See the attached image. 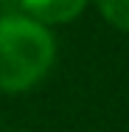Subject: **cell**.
Instances as JSON below:
<instances>
[{
  "label": "cell",
  "mask_w": 129,
  "mask_h": 132,
  "mask_svg": "<svg viewBox=\"0 0 129 132\" xmlns=\"http://www.w3.org/2000/svg\"><path fill=\"white\" fill-rule=\"evenodd\" d=\"M98 11L121 31H129V0H96Z\"/></svg>",
  "instance_id": "3"
},
{
  "label": "cell",
  "mask_w": 129,
  "mask_h": 132,
  "mask_svg": "<svg viewBox=\"0 0 129 132\" xmlns=\"http://www.w3.org/2000/svg\"><path fill=\"white\" fill-rule=\"evenodd\" d=\"M84 6H87V0H20V9L42 26L70 23L81 14Z\"/></svg>",
  "instance_id": "2"
},
{
  "label": "cell",
  "mask_w": 129,
  "mask_h": 132,
  "mask_svg": "<svg viewBox=\"0 0 129 132\" xmlns=\"http://www.w3.org/2000/svg\"><path fill=\"white\" fill-rule=\"evenodd\" d=\"M53 37L48 26L25 14L0 17V90L23 93L34 87L53 65Z\"/></svg>",
  "instance_id": "1"
},
{
  "label": "cell",
  "mask_w": 129,
  "mask_h": 132,
  "mask_svg": "<svg viewBox=\"0 0 129 132\" xmlns=\"http://www.w3.org/2000/svg\"><path fill=\"white\" fill-rule=\"evenodd\" d=\"M0 3H3V6H8V3H17V6H20V0H0Z\"/></svg>",
  "instance_id": "4"
}]
</instances>
